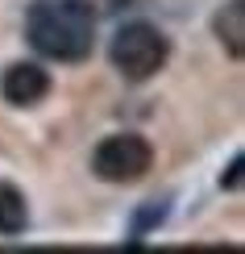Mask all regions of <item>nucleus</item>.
<instances>
[{
	"instance_id": "423d86ee",
	"label": "nucleus",
	"mask_w": 245,
	"mask_h": 254,
	"mask_svg": "<svg viewBox=\"0 0 245 254\" xmlns=\"http://www.w3.org/2000/svg\"><path fill=\"white\" fill-rule=\"evenodd\" d=\"M25 225H29L25 196H21L13 184H0V238H17V234H25Z\"/></svg>"
},
{
	"instance_id": "7ed1b4c3",
	"label": "nucleus",
	"mask_w": 245,
	"mask_h": 254,
	"mask_svg": "<svg viewBox=\"0 0 245 254\" xmlns=\"http://www.w3.org/2000/svg\"><path fill=\"white\" fill-rule=\"evenodd\" d=\"M150 167H154V150L142 133H112L92 154V171L104 184H137V179H146Z\"/></svg>"
},
{
	"instance_id": "1a4fd4ad",
	"label": "nucleus",
	"mask_w": 245,
	"mask_h": 254,
	"mask_svg": "<svg viewBox=\"0 0 245 254\" xmlns=\"http://www.w3.org/2000/svg\"><path fill=\"white\" fill-rule=\"evenodd\" d=\"M88 4H100L104 13H112V8H121V4H129V0H88Z\"/></svg>"
},
{
	"instance_id": "39448f33",
	"label": "nucleus",
	"mask_w": 245,
	"mask_h": 254,
	"mask_svg": "<svg viewBox=\"0 0 245 254\" xmlns=\"http://www.w3.org/2000/svg\"><path fill=\"white\" fill-rule=\"evenodd\" d=\"M216 38H220V46L229 50L233 63L245 59V0H229V4L220 8V17H216Z\"/></svg>"
},
{
	"instance_id": "f257e3e1",
	"label": "nucleus",
	"mask_w": 245,
	"mask_h": 254,
	"mask_svg": "<svg viewBox=\"0 0 245 254\" xmlns=\"http://www.w3.org/2000/svg\"><path fill=\"white\" fill-rule=\"evenodd\" d=\"M25 38L42 59L83 63L96 46V8L88 0H34L25 13Z\"/></svg>"
},
{
	"instance_id": "20e7f679",
	"label": "nucleus",
	"mask_w": 245,
	"mask_h": 254,
	"mask_svg": "<svg viewBox=\"0 0 245 254\" xmlns=\"http://www.w3.org/2000/svg\"><path fill=\"white\" fill-rule=\"evenodd\" d=\"M0 96H4L13 109H34L50 96V75L38 67V63H13L0 79Z\"/></svg>"
},
{
	"instance_id": "0eeeda50",
	"label": "nucleus",
	"mask_w": 245,
	"mask_h": 254,
	"mask_svg": "<svg viewBox=\"0 0 245 254\" xmlns=\"http://www.w3.org/2000/svg\"><path fill=\"white\" fill-rule=\"evenodd\" d=\"M162 221H166V200H150V204H142V208L133 213V229H129L133 242L142 238V234H150L154 225H162Z\"/></svg>"
},
{
	"instance_id": "f03ea898",
	"label": "nucleus",
	"mask_w": 245,
	"mask_h": 254,
	"mask_svg": "<svg viewBox=\"0 0 245 254\" xmlns=\"http://www.w3.org/2000/svg\"><path fill=\"white\" fill-rule=\"evenodd\" d=\"M108 59H112V67L121 71L125 79L146 83L150 75H158V71L166 67V59H170V42L158 34L154 25L133 21V25L116 29V38H112V46H108Z\"/></svg>"
},
{
	"instance_id": "6e6552de",
	"label": "nucleus",
	"mask_w": 245,
	"mask_h": 254,
	"mask_svg": "<svg viewBox=\"0 0 245 254\" xmlns=\"http://www.w3.org/2000/svg\"><path fill=\"white\" fill-rule=\"evenodd\" d=\"M220 188H229V192H237V188H241V154L233 158V163H229V171L220 175Z\"/></svg>"
}]
</instances>
